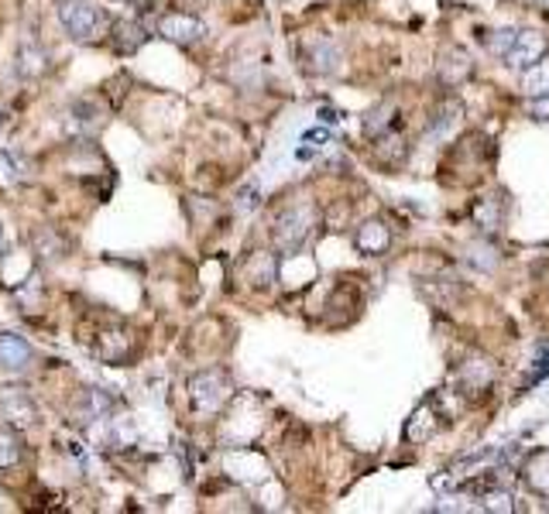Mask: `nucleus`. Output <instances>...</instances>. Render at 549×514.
I'll return each mask as SVG.
<instances>
[{"mask_svg": "<svg viewBox=\"0 0 549 514\" xmlns=\"http://www.w3.org/2000/svg\"><path fill=\"white\" fill-rule=\"evenodd\" d=\"M59 21L76 41H86L100 32V11L93 4H83V0H72V4H62L59 7Z\"/></svg>", "mask_w": 549, "mask_h": 514, "instance_id": "1", "label": "nucleus"}, {"mask_svg": "<svg viewBox=\"0 0 549 514\" xmlns=\"http://www.w3.org/2000/svg\"><path fill=\"white\" fill-rule=\"evenodd\" d=\"M0 411L11 426H32L38 418V405L32 401V394L21 391V388H4L0 391Z\"/></svg>", "mask_w": 549, "mask_h": 514, "instance_id": "2", "label": "nucleus"}, {"mask_svg": "<svg viewBox=\"0 0 549 514\" xmlns=\"http://www.w3.org/2000/svg\"><path fill=\"white\" fill-rule=\"evenodd\" d=\"M158 32L165 34L169 41H175V45H192L196 38H203V24H200L196 17L169 14V17H162V24H158Z\"/></svg>", "mask_w": 549, "mask_h": 514, "instance_id": "3", "label": "nucleus"}, {"mask_svg": "<svg viewBox=\"0 0 549 514\" xmlns=\"http://www.w3.org/2000/svg\"><path fill=\"white\" fill-rule=\"evenodd\" d=\"M32 363V346L14 336V333H0V367L7 371H21Z\"/></svg>", "mask_w": 549, "mask_h": 514, "instance_id": "4", "label": "nucleus"}, {"mask_svg": "<svg viewBox=\"0 0 549 514\" xmlns=\"http://www.w3.org/2000/svg\"><path fill=\"white\" fill-rule=\"evenodd\" d=\"M144 38H148V34H144V28H141L137 21H117V24H114V49L117 51H135Z\"/></svg>", "mask_w": 549, "mask_h": 514, "instance_id": "5", "label": "nucleus"}, {"mask_svg": "<svg viewBox=\"0 0 549 514\" xmlns=\"http://www.w3.org/2000/svg\"><path fill=\"white\" fill-rule=\"evenodd\" d=\"M24 453V443L14 428H0V470H11Z\"/></svg>", "mask_w": 549, "mask_h": 514, "instance_id": "6", "label": "nucleus"}, {"mask_svg": "<svg viewBox=\"0 0 549 514\" xmlns=\"http://www.w3.org/2000/svg\"><path fill=\"white\" fill-rule=\"evenodd\" d=\"M17 72L24 76V79H32V76H42L45 72V51L42 49H32V41L21 49V55H17Z\"/></svg>", "mask_w": 549, "mask_h": 514, "instance_id": "7", "label": "nucleus"}, {"mask_svg": "<svg viewBox=\"0 0 549 514\" xmlns=\"http://www.w3.org/2000/svg\"><path fill=\"white\" fill-rule=\"evenodd\" d=\"M34 251H38V257H42V261H55V257H62L66 243H62V237H59V234H42V237L34 240Z\"/></svg>", "mask_w": 549, "mask_h": 514, "instance_id": "8", "label": "nucleus"}, {"mask_svg": "<svg viewBox=\"0 0 549 514\" xmlns=\"http://www.w3.org/2000/svg\"><path fill=\"white\" fill-rule=\"evenodd\" d=\"M7 254V237H4V230H0V257Z\"/></svg>", "mask_w": 549, "mask_h": 514, "instance_id": "9", "label": "nucleus"}]
</instances>
